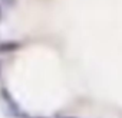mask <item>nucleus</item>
<instances>
[{"instance_id":"f257e3e1","label":"nucleus","mask_w":122,"mask_h":118,"mask_svg":"<svg viewBox=\"0 0 122 118\" xmlns=\"http://www.w3.org/2000/svg\"><path fill=\"white\" fill-rule=\"evenodd\" d=\"M22 43L20 42H3V43H0V53H9V52H15L17 49H20Z\"/></svg>"},{"instance_id":"f03ea898","label":"nucleus","mask_w":122,"mask_h":118,"mask_svg":"<svg viewBox=\"0 0 122 118\" xmlns=\"http://www.w3.org/2000/svg\"><path fill=\"white\" fill-rule=\"evenodd\" d=\"M0 17H2V16H0Z\"/></svg>"}]
</instances>
